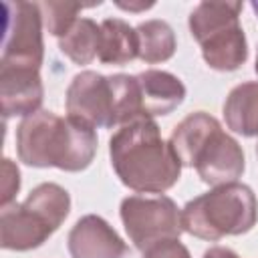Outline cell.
I'll list each match as a JSON object with an SVG mask.
<instances>
[{
  "mask_svg": "<svg viewBox=\"0 0 258 258\" xmlns=\"http://www.w3.org/2000/svg\"><path fill=\"white\" fill-rule=\"evenodd\" d=\"M109 157L119 181L137 194H163L171 189L181 163L169 141L161 137L153 119H135L121 125L109 139Z\"/></svg>",
  "mask_w": 258,
  "mask_h": 258,
  "instance_id": "1",
  "label": "cell"
},
{
  "mask_svg": "<svg viewBox=\"0 0 258 258\" xmlns=\"http://www.w3.org/2000/svg\"><path fill=\"white\" fill-rule=\"evenodd\" d=\"M16 153L28 167H56L75 173L93 163L97 133L79 119L40 109L18 123Z\"/></svg>",
  "mask_w": 258,
  "mask_h": 258,
  "instance_id": "2",
  "label": "cell"
},
{
  "mask_svg": "<svg viewBox=\"0 0 258 258\" xmlns=\"http://www.w3.org/2000/svg\"><path fill=\"white\" fill-rule=\"evenodd\" d=\"M258 222V200L250 185L234 181L218 185L194 200L181 210L183 232L206 242H218L226 236H242Z\"/></svg>",
  "mask_w": 258,
  "mask_h": 258,
  "instance_id": "3",
  "label": "cell"
},
{
  "mask_svg": "<svg viewBox=\"0 0 258 258\" xmlns=\"http://www.w3.org/2000/svg\"><path fill=\"white\" fill-rule=\"evenodd\" d=\"M71 212L69 191L54 183H38L22 204H10L0 212V246L28 252L42 246Z\"/></svg>",
  "mask_w": 258,
  "mask_h": 258,
  "instance_id": "4",
  "label": "cell"
},
{
  "mask_svg": "<svg viewBox=\"0 0 258 258\" xmlns=\"http://www.w3.org/2000/svg\"><path fill=\"white\" fill-rule=\"evenodd\" d=\"M123 228L137 250H147L159 240L179 238L183 232L181 210L163 194L127 196L119 206Z\"/></svg>",
  "mask_w": 258,
  "mask_h": 258,
  "instance_id": "5",
  "label": "cell"
},
{
  "mask_svg": "<svg viewBox=\"0 0 258 258\" xmlns=\"http://www.w3.org/2000/svg\"><path fill=\"white\" fill-rule=\"evenodd\" d=\"M6 28L0 67L40 71L44 58L42 12L38 2H4Z\"/></svg>",
  "mask_w": 258,
  "mask_h": 258,
  "instance_id": "6",
  "label": "cell"
},
{
  "mask_svg": "<svg viewBox=\"0 0 258 258\" xmlns=\"http://www.w3.org/2000/svg\"><path fill=\"white\" fill-rule=\"evenodd\" d=\"M67 115L91 127H117V95L111 77L81 71L73 77L64 95Z\"/></svg>",
  "mask_w": 258,
  "mask_h": 258,
  "instance_id": "7",
  "label": "cell"
},
{
  "mask_svg": "<svg viewBox=\"0 0 258 258\" xmlns=\"http://www.w3.org/2000/svg\"><path fill=\"white\" fill-rule=\"evenodd\" d=\"M200 179L212 187L234 183L246 169L242 145L222 127L212 133L194 163Z\"/></svg>",
  "mask_w": 258,
  "mask_h": 258,
  "instance_id": "8",
  "label": "cell"
},
{
  "mask_svg": "<svg viewBox=\"0 0 258 258\" xmlns=\"http://www.w3.org/2000/svg\"><path fill=\"white\" fill-rule=\"evenodd\" d=\"M71 258H125L129 248L113 226L97 216L87 214L75 222L67 236Z\"/></svg>",
  "mask_w": 258,
  "mask_h": 258,
  "instance_id": "9",
  "label": "cell"
},
{
  "mask_svg": "<svg viewBox=\"0 0 258 258\" xmlns=\"http://www.w3.org/2000/svg\"><path fill=\"white\" fill-rule=\"evenodd\" d=\"M44 85L40 71L0 67V107L6 119L28 117L40 111Z\"/></svg>",
  "mask_w": 258,
  "mask_h": 258,
  "instance_id": "10",
  "label": "cell"
},
{
  "mask_svg": "<svg viewBox=\"0 0 258 258\" xmlns=\"http://www.w3.org/2000/svg\"><path fill=\"white\" fill-rule=\"evenodd\" d=\"M137 83L141 95V113L147 119L169 115L185 99V85L173 73L147 69L137 75Z\"/></svg>",
  "mask_w": 258,
  "mask_h": 258,
  "instance_id": "11",
  "label": "cell"
},
{
  "mask_svg": "<svg viewBox=\"0 0 258 258\" xmlns=\"http://www.w3.org/2000/svg\"><path fill=\"white\" fill-rule=\"evenodd\" d=\"M206 64L220 73L238 71L248 58V40L240 24L226 26L200 42Z\"/></svg>",
  "mask_w": 258,
  "mask_h": 258,
  "instance_id": "12",
  "label": "cell"
},
{
  "mask_svg": "<svg viewBox=\"0 0 258 258\" xmlns=\"http://www.w3.org/2000/svg\"><path fill=\"white\" fill-rule=\"evenodd\" d=\"M220 127H222L220 121L206 111H196L183 117L169 135V145L175 157L179 159V163L183 167H194L198 153L212 137V133L218 131Z\"/></svg>",
  "mask_w": 258,
  "mask_h": 258,
  "instance_id": "13",
  "label": "cell"
},
{
  "mask_svg": "<svg viewBox=\"0 0 258 258\" xmlns=\"http://www.w3.org/2000/svg\"><path fill=\"white\" fill-rule=\"evenodd\" d=\"M226 127L242 137H258V81L236 85L222 107Z\"/></svg>",
  "mask_w": 258,
  "mask_h": 258,
  "instance_id": "14",
  "label": "cell"
},
{
  "mask_svg": "<svg viewBox=\"0 0 258 258\" xmlns=\"http://www.w3.org/2000/svg\"><path fill=\"white\" fill-rule=\"evenodd\" d=\"M103 64H127L139 58L137 30L121 18H105L101 22L99 56Z\"/></svg>",
  "mask_w": 258,
  "mask_h": 258,
  "instance_id": "15",
  "label": "cell"
},
{
  "mask_svg": "<svg viewBox=\"0 0 258 258\" xmlns=\"http://www.w3.org/2000/svg\"><path fill=\"white\" fill-rule=\"evenodd\" d=\"M240 12L242 2H200L189 12L187 26L194 40L200 44L210 34L226 26L240 24Z\"/></svg>",
  "mask_w": 258,
  "mask_h": 258,
  "instance_id": "16",
  "label": "cell"
},
{
  "mask_svg": "<svg viewBox=\"0 0 258 258\" xmlns=\"http://www.w3.org/2000/svg\"><path fill=\"white\" fill-rule=\"evenodd\" d=\"M139 40V58L147 64L165 62L175 54L177 40L173 28L165 20H145L135 26Z\"/></svg>",
  "mask_w": 258,
  "mask_h": 258,
  "instance_id": "17",
  "label": "cell"
},
{
  "mask_svg": "<svg viewBox=\"0 0 258 258\" xmlns=\"http://www.w3.org/2000/svg\"><path fill=\"white\" fill-rule=\"evenodd\" d=\"M99 42H101V24H97L91 18H79L71 26V30L58 38V48L67 58L83 67L99 56Z\"/></svg>",
  "mask_w": 258,
  "mask_h": 258,
  "instance_id": "18",
  "label": "cell"
},
{
  "mask_svg": "<svg viewBox=\"0 0 258 258\" xmlns=\"http://www.w3.org/2000/svg\"><path fill=\"white\" fill-rule=\"evenodd\" d=\"M38 6L44 28L56 38L71 30V26L79 20V12L85 8L79 2H38Z\"/></svg>",
  "mask_w": 258,
  "mask_h": 258,
  "instance_id": "19",
  "label": "cell"
},
{
  "mask_svg": "<svg viewBox=\"0 0 258 258\" xmlns=\"http://www.w3.org/2000/svg\"><path fill=\"white\" fill-rule=\"evenodd\" d=\"M20 189V171L14 165L12 159H2V196H0V204L2 208L10 206L16 198Z\"/></svg>",
  "mask_w": 258,
  "mask_h": 258,
  "instance_id": "20",
  "label": "cell"
},
{
  "mask_svg": "<svg viewBox=\"0 0 258 258\" xmlns=\"http://www.w3.org/2000/svg\"><path fill=\"white\" fill-rule=\"evenodd\" d=\"M143 258H191V254L187 246L179 242V238H169L159 240L143 250Z\"/></svg>",
  "mask_w": 258,
  "mask_h": 258,
  "instance_id": "21",
  "label": "cell"
},
{
  "mask_svg": "<svg viewBox=\"0 0 258 258\" xmlns=\"http://www.w3.org/2000/svg\"><path fill=\"white\" fill-rule=\"evenodd\" d=\"M204 258H240L234 250L224 248V246H212L204 252Z\"/></svg>",
  "mask_w": 258,
  "mask_h": 258,
  "instance_id": "22",
  "label": "cell"
},
{
  "mask_svg": "<svg viewBox=\"0 0 258 258\" xmlns=\"http://www.w3.org/2000/svg\"><path fill=\"white\" fill-rule=\"evenodd\" d=\"M117 6L121 10H127V12H143V10L153 8L155 2H117Z\"/></svg>",
  "mask_w": 258,
  "mask_h": 258,
  "instance_id": "23",
  "label": "cell"
},
{
  "mask_svg": "<svg viewBox=\"0 0 258 258\" xmlns=\"http://www.w3.org/2000/svg\"><path fill=\"white\" fill-rule=\"evenodd\" d=\"M250 8L254 10V14H256V18H258V0H252V2H250Z\"/></svg>",
  "mask_w": 258,
  "mask_h": 258,
  "instance_id": "24",
  "label": "cell"
},
{
  "mask_svg": "<svg viewBox=\"0 0 258 258\" xmlns=\"http://www.w3.org/2000/svg\"><path fill=\"white\" fill-rule=\"evenodd\" d=\"M254 71H256V75H258V50H256V64H254Z\"/></svg>",
  "mask_w": 258,
  "mask_h": 258,
  "instance_id": "25",
  "label": "cell"
},
{
  "mask_svg": "<svg viewBox=\"0 0 258 258\" xmlns=\"http://www.w3.org/2000/svg\"><path fill=\"white\" fill-rule=\"evenodd\" d=\"M256 155H258V145H256Z\"/></svg>",
  "mask_w": 258,
  "mask_h": 258,
  "instance_id": "26",
  "label": "cell"
}]
</instances>
